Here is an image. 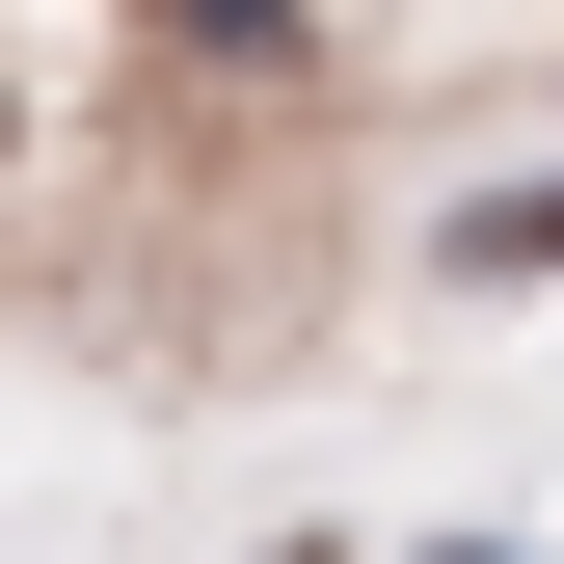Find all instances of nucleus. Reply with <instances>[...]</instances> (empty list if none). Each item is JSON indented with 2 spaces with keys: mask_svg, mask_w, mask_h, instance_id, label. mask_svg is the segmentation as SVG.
Wrapping results in <instances>:
<instances>
[{
  "mask_svg": "<svg viewBox=\"0 0 564 564\" xmlns=\"http://www.w3.org/2000/svg\"><path fill=\"white\" fill-rule=\"evenodd\" d=\"M457 269H564V188H511V216H457Z\"/></svg>",
  "mask_w": 564,
  "mask_h": 564,
  "instance_id": "nucleus-1",
  "label": "nucleus"
}]
</instances>
